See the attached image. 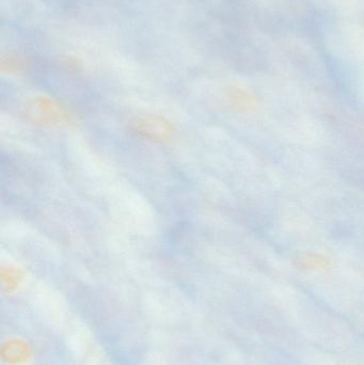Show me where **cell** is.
I'll return each instance as SVG.
<instances>
[{"instance_id": "6da1fadb", "label": "cell", "mask_w": 364, "mask_h": 365, "mask_svg": "<svg viewBox=\"0 0 364 365\" xmlns=\"http://www.w3.org/2000/svg\"><path fill=\"white\" fill-rule=\"evenodd\" d=\"M132 128L143 138L156 143H170L175 137V130L172 124L165 118L158 115H147L137 117L132 122Z\"/></svg>"}, {"instance_id": "7a4b0ae2", "label": "cell", "mask_w": 364, "mask_h": 365, "mask_svg": "<svg viewBox=\"0 0 364 365\" xmlns=\"http://www.w3.org/2000/svg\"><path fill=\"white\" fill-rule=\"evenodd\" d=\"M28 115L32 121L44 125H62L71 120L68 110L49 100H41L32 105Z\"/></svg>"}, {"instance_id": "3957f363", "label": "cell", "mask_w": 364, "mask_h": 365, "mask_svg": "<svg viewBox=\"0 0 364 365\" xmlns=\"http://www.w3.org/2000/svg\"><path fill=\"white\" fill-rule=\"evenodd\" d=\"M344 365H350V364H344Z\"/></svg>"}]
</instances>
